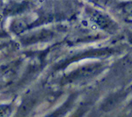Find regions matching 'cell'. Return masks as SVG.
Returning a JSON list of instances; mask_svg holds the SVG:
<instances>
[{"instance_id":"6da1fadb","label":"cell","mask_w":132,"mask_h":117,"mask_svg":"<svg viewBox=\"0 0 132 117\" xmlns=\"http://www.w3.org/2000/svg\"><path fill=\"white\" fill-rule=\"evenodd\" d=\"M13 111V106L11 104L0 105V117H10Z\"/></svg>"},{"instance_id":"7a4b0ae2","label":"cell","mask_w":132,"mask_h":117,"mask_svg":"<svg viewBox=\"0 0 132 117\" xmlns=\"http://www.w3.org/2000/svg\"><path fill=\"white\" fill-rule=\"evenodd\" d=\"M45 117H60V113L55 112V113H53V114H51L50 115L48 114V115H47Z\"/></svg>"}]
</instances>
